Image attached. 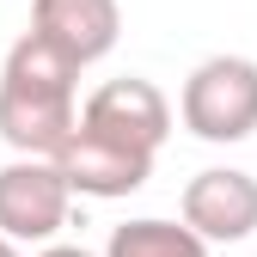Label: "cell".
I'll return each instance as SVG.
<instances>
[{"instance_id":"1","label":"cell","mask_w":257,"mask_h":257,"mask_svg":"<svg viewBox=\"0 0 257 257\" xmlns=\"http://www.w3.org/2000/svg\"><path fill=\"white\" fill-rule=\"evenodd\" d=\"M74 80L80 68L55 43H43L37 31L7 49V68H0V141L13 153H55L68 141V128L80 122L74 104Z\"/></svg>"},{"instance_id":"2","label":"cell","mask_w":257,"mask_h":257,"mask_svg":"<svg viewBox=\"0 0 257 257\" xmlns=\"http://www.w3.org/2000/svg\"><path fill=\"white\" fill-rule=\"evenodd\" d=\"M178 116L196 141L233 147L257 135V61L251 55H208L190 68L178 92Z\"/></svg>"},{"instance_id":"3","label":"cell","mask_w":257,"mask_h":257,"mask_svg":"<svg viewBox=\"0 0 257 257\" xmlns=\"http://www.w3.org/2000/svg\"><path fill=\"white\" fill-rule=\"evenodd\" d=\"M68 202L74 190L55 172V159L19 153L13 166H0V233L13 245H49L68 227Z\"/></svg>"},{"instance_id":"4","label":"cell","mask_w":257,"mask_h":257,"mask_svg":"<svg viewBox=\"0 0 257 257\" xmlns=\"http://www.w3.org/2000/svg\"><path fill=\"white\" fill-rule=\"evenodd\" d=\"M49 159H55V172L68 178L74 196H92V202H122V196H135V190H147V178H153V153L122 147V141L98 135V128H86V122H74L68 141Z\"/></svg>"},{"instance_id":"5","label":"cell","mask_w":257,"mask_h":257,"mask_svg":"<svg viewBox=\"0 0 257 257\" xmlns=\"http://www.w3.org/2000/svg\"><path fill=\"white\" fill-rule=\"evenodd\" d=\"M80 122L98 128V135H110V141H122V147L159 153L166 135H172V98H166L153 80L122 74V80H104V86L80 104Z\"/></svg>"},{"instance_id":"6","label":"cell","mask_w":257,"mask_h":257,"mask_svg":"<svg viewBox=\"0 0 257 257\" xmlns=\"http://www.w3.org/2000/svg\"><path fill=\"white\" fill-rule=\"evenodd\" d=\"M178 214L184 227L208 239V245H239L257 233V178L239 172V166H208L184 184L178 196Z\"/></svg>"},{"instance_id":"7","label":"cell","mask_w":257,"mask_h":257,"mask_svg":"<svg viewBox=\"0 0 257 257\" xmlns=\"http://www.w3.org/2000/svg\"><path fill=\"white\" fill-rule=\"evenodd\" d=\"M31 31L55 43L74 68H92L122 37V7L116 0H31Z\"/></svg>"},{"instance_id":"8","label":"cell","mask_w":257,"mask_h":257,"mask_svg":"<svg viewBox=\"0 0 257 257\" xmlns=\"http://www.w3.org/2000/svg\"><path fill=\"white\" fill-rule=\"evenodd\" d=\"M104 257H208V239H196L184 220L141 214V220H122V227H110Z\"/></svg>"},{"instance_id":"9","label":"cell","mask_w":257,"mask_h":257,"mask_svg":"<svg viewBox=\"0 0 257 257\" xmlns=\"http://www.w3.org/2000/svg\"><path fill=\"white\" fill-rule=\"evenodd\" d=\"M37 257H92V251H86V245H43Z\"/></svg>"},{"instance_id":"10","label":"cell","mask_w":257,"mask_h":257,"mask_svg":"<svg viewBox=\"0 0 257 257\" xmlns=\"http://www.w3.org/2000/svg\"><path fill=\"white\" fill-rule=\"evenodd\" d=\"M0 257H19V245H13V239H7V233H0Z\"/></svg>"}]
</instances>
